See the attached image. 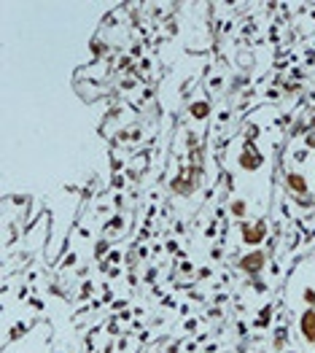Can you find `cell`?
Wrapping results in <instances>:
<instances>
[{"mask_svg": "<svg viewBox=\"0 0 315 353\" xmlns=\"http://www.w3.org/2000/svg\"><path fill=\"white\" fill-rule=\"evenodd\" d=\"M291 319V343L302 353H315V302L288 313Z\"/></svg>", "mask_w": 315, "mask_h": 353, "instance_id": "cell-1", "label": "cell"}, {"mask_svg": "<svg viewBox=\"0 0 315 353\" xmlns=\"http://www.w3.org/2000/svg\"><path fill=\"white\" fill-rule=\"evenodd\" d=\"M254 353H302V351L294 345V348H256Z\"/></svg>", "mask_w": 315, "mask_h": 353, "instance_id": "cell-2", "label": "cell"}]
</instances>
